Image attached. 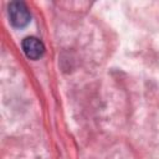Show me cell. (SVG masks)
Masks as SVG:
<instances>
[{"mask_svg":"<svg viewBox=\"0 0 159 159\" xmlns=\"http://www.w3.org/2000/svg\"><path fill=\"white\" fill-rule=\"evenodd\" d=\"M9 19L15 27H24L31 20L27 6L21 1H14L9 5Z\"/></svg>","mask_w":159,"mask_h":159,"instance_id":"cell-1","label":"cell"},{"mask_svg":"<svg viewBox=\"0 0 159 159\" xmlns=\"http://www.w3.org/2000/svg\"><path fill=\"white\" fill-rule=\"evenodd\" d=\"M22 50L30 60H39L45 53V46H43L42 41L34 36L24 39Z\"/></svg>","mask_w":159,"mask_h":159,"instance_id":"cell-2","label":"cell"}]
</instances>
